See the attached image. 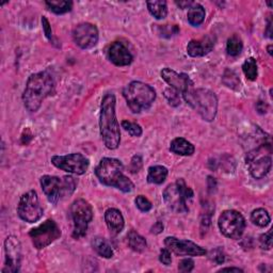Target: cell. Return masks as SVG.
<instances>
[{
    "instance_id": "8",
    "label": "cell",
    "mask_w": 273,
    "mask_h": 273,
    "mask_svg": "<svg viewBox=\"0 0 273 273\" xmlns=\"http://www.w3.org/2000/svg\"><path fill=\"white\" fill-rule=\"evenodd\" d=\"M70 217H72L74 229L73 238L80 239L86 236L88 226L91 221L93 220V208L88 201L84 199H77L70 206Z\"/></svg>"
},
{
    "instance_id": "29",
    "label": "cell",
    "mask_w": 273,
    "mask_h": 273,
    "mask_svg": "<svg viewBox=\"0 0 273 273\" xmlns=\"http://www.w3.org/2000/svg\"><path fill=\"white\" fill-rule=\"evenodd\" d=\"M242 48H244V44H242L241 38L238 35H232L227 40L226 52L229 56H239L242 52Z\"/></svg>"
},
{
    "instance_id": "10",
    "label": "cell",
    "mask_w": 273,
    "mask_h": 273,
    "mask_svg": "<svg viewBox=\"0 0 273 273\" xmlns=\"http://www.w3.org/2000/svg\"><path fill=\"white\" fill-rule=\"evenodd\" d=\"M17 215L28 223H34L44 215V210L40 204L36 191L30 190L21 197L17 205Z\"/></svg>"
},
{
    "instance_id": "35",
    "label": "cell",
    "mask_w": 273,
    "mask_h": 273,
    "mask_svg": "<svg viewBox=\"0 0 273 273\" xmlns=\"http://www.w3.org/2000/svg\"><path fill=\"white\" fill-rule=\"evenodd\" d=\"M259 246L262 250H270L272 247V230H269L259 237Z\"/></svg>"
},
{
    "instance_id": "44",
    "label": "cell",
    "mask_w": 273,
    "mask_h": 273,
    "mask_svg": "<svg viewBox=\"0 0 273 273\" xmlns=\"http://www.w3.org/2000/svg\"><path fill=\"white\" fill-rule=\"evenodd\" d=\"M272 21L271 18L268 19V24H267V29H266V35L269 37V38H272Z\"/></svg>"
},
{
    "instance_id": "28",
    "label": "cell",
    "mask_w": 273,
    "mask_h": 273,
    "mask_svg": "<svg viewBox=\"0 0 273 273\" xmlns=\"http://www.w3.org/2000/svg\"><path fill=\"white\" fill-rule=\"evenodd\" d=\"M251 220L253 223L259 227H266L270 223V215L268 214V211L264 208H257L255 210L252 211L251 214Z\"/></svg>"
},
{
    "instance_id": "23",
    "label": "cell",
    "mask_w": 273,
    "mask_h": 273,
    "mask_svg": "<svg viewBox=\"0 0 273 273\" xmlns=\"http://www.w3.org/2000/svg\"><path fill=\"white\" fill-rule=\"evenodd\" d=\"M205 19V9L200 4H194L189 8L188 22L192 26H200Z\"/></svg>"
},
{
    "instance_id": "21",
    "label": "cell",
    "mask_w": 273,
    "mask_h": 273,
    "mask_svg": "<svg viewBox=\"0 0 273 273\" xmlns=\"http://www.w3.org/2000/svg\"><path fill=\"white\" fill-rule=\"evenodd\" d=\"M170 150L179 156H192L194 154L196 147L184 138H175L170 144Z\"/></svg>"
},
{
    "instance_id": "9",
    "label": "cell",
    "mask_w": 273,
    "mask_h": 273,
    "mask_svg": "<svg viewBox=\"0 0 273 273\" xmlns=\"http://www.w3.org/2000/svg\"><path fill=\"white\" fill-rule=\"evenodd\" d=\"M29 236L31 238L34 248L36 250H42L61 237V229L54 220L48 219L42 224L30 230Z\"/></svg>"
},
{
    "instance_id": "27",
    "label": "cell",
    "mask_w": 273,
    "mask_h": 273,
    "mask_svg": "<svg viewBox=\"0 0 273 273\" xmlns=\"http://www.w3.org/2000/svg\"><path fill=\"white\" fill-rule=\"evenodd\" d=\"M45 5L55 14H65L73 8V3L65 0H53V2H46Z\"/></svg>"
},
{
    "instance_id": "19",
    "label": "cell",
    "mask_w": 273,
    "mask_h": 273,
    "mask_svg": "<svg viewBox=\"0 0 273 273\" xmlns=\"http://www.w3.org/2000/svg\"><path fill=\"white\" fill-rule=\"evenodd\" d=\"M216 37L214 35H206L200 40H191L187 45V53L190 57L198 58L208 55L215 47Z\"/></svg>"
},
{
    "instance_id": "4",
    "label": "cell",
    "mask_w": 273,
    "mask_h": 273,
    "mask_svg": "<svg viewBox=\"0 0 273 273\" xmlns=\"http://www.w3.org/2000/svg\"><path fill=\"white\" fill-rule=\"evenodd\" d=\"M186 102L193 108L204 121L212 122L218 112V98L208 89H190L183 93Z\"/></svg>"
},
{
    "instance_id": "11",
    "label": "cell",
    "mask_w": 273,
    "mask_h": 273,
    "mask_svg": "<svg viewBox=\"0 0 273 273\" xmlns=\"http://www.w3.org/2000/svg\"><path fill=\"white\" fill-rule=\"evenodd\" d=\"M220 231L225 237L230 239H239L246 229V220L239 211L224 210L222 212L219 221Z\"/></svg>"
},
{
    "instance_id": "16",
    "label": "cell",
    "mask_w": 273,
    "mask_h": 273,
    "mask_svg": "<svg viewBox=\"0 0 273 273\" xmlns=\"http://www.w3.org/2000/svg\"><path fill=\"white\" fill-rule=\"evenodd\" d=\"M166 247L179 256H203L207 251L190 240H181L175 237H167L165 239Z\"/></svg>"
},
{
    "instance_id": "24",
    "label": "cell",
    "mask_w": 273,
    "mask_h": 273,
    "mask_svg": "<svg viewBox=\"0 0 273 273\" xmlns=\"http://www.w3.org/2000/svg\"><path fill=\"white\" fill-rule=\"evenodd\" d=\"M168 169L163 166H154L148 169L147 174V181L149 184H156L160 185L167 179L168 176Z\"/></svg>"
},
{
    "instance_id": "2",
    "label": "cell",
    "mask_w": 273,
    "mask_h": 273,
    "mask_svg": "<svg viewBox=\"0 0 273 273\" xmlns=\"http://www.w3.org/2000/svg\"><path fill=\"white\" fill-rule=\"evenodd\" d=\"M99 131L107 148L116 149L119 147L121 142V130L115 114V96L112 93L105 94L102 99Z\"/></svg>"
},
{
    "instance_id": "32",
    "label": "cell",
    "mask_w": 273,
    "mask_h": 273,
    "mask_svg": "<svg viewBox=\"0 0 273 273\" xmlns=\"http://www.w3.org/2000/svg\"><path fill=\"white\" fill-rule=\"evenodd\" d=\"M122 127L128 131V134L131 136V137H141L142 136V128H141V126L137 123H133V122H129V121L125 120V121H122Z\"/></svg>"
},
{
    "instance_id": "36",
    "label": "cell",
    "mask_w": 273,
    "mask_h": 273,
    "mask_svg": "<svg viewBox=\"0 0 273 273\" xmlns=\"http://www.w3.org/2000/svg\"><path fill=\"white\" fill-rule=\"evenodd\" d=\"M142 165H143L142 157H141L140 155H135L133 159H131L130 167H129L131 173H138V172L141 170V168H142Z\"/></svg>"
},
{
    "instance_id": "17",
    "label": "cell",
    "mask_w": 273,
    "mask_h": 273,
    "mask_svg": "<svg viewBox=\"0 0 273 273\" xmlns=\"http://www.w3.org/2000/svg\"><path fill=\"white\" fill-rule=\"evenodd\" d=\"M161 77H163L165 82L170 86V88L181 93L187 92V91L192 89V86H193V82H192L187 74H179L175 72L174 69H171L169 67H166L161 70Z\"/></svg>"
},
{
    "instance_id": "3",
    "label": "cell",
    "mask_w": 273,
    "mask_h": 273,
    "mask_svg": "<svg viewBox=\"0 0 273 273\" xmlns=\"http://www.w3.org/2000/svg\"><path fill=\"white\" fill-rule=\"evenodd\" d=\"M124 166L122 161L115 158L105 157L99 161L95 169V174L102 184L113 187L122 192H131L135 185L124 173Z\"/></svg>"
},
{
    "instance_id": "6",
    "label": "cell",
    "mask_w": 273,
    "mask_h": 273,
    "mask_svg": "<svg viewBox=\"0 0 273 273\" xmlns=\"http://www.w3.org/2000/svg\"><path fill=\"white\" fill-rule=\"evenodd\" d=\"M123 96L129 109L134 113H140L153 105L156 99V91L144 83L131 82L124 88Z\"/></svg>"
},
{
    "instance_id": "22",
    "label": "cell",
    "mask_w": 273,
    "mask_h": 273,
    "mask_svg": "<svg viewBox=\"0 0 273 273\" xmlns=\"http://www.w3.org/2000/svg\"><path fill=\"white\" fill-rule=\"evenodd\" d=\"M127 242H128L129 248L135 252H138V253L144 252L147 248V242H146L145 238L141 236L139 232H137L134 229L128 231Z\"/></svg>"
},
{
    "instance_id": "42",
    "label": "cell",
    "mask_w": 273,
    "mask_h": 273,
    "mask_svg": "<svg viewBox=\"0 0 273 273\" xmlns=\"http://www.w3.org/2000/svg\"><path fill=\"white\" fill-rule=\"evenodd\" d=\"M256 109L260 114H265L268 111V105L265 102H262V100H259L256 104Z\"/></svg>"
},
{
    "instance_id": "40",
    "label": "cell",
    "mask_w": 273,
    "mask_h": 273,
    "mask_svg": "<svg viewBox=\"0 0 273 273\" xmlns=\"http://www.w3.org/2000/svg\"><path fill=\"white\" fill-rule=\"evenodd\" d=\"M211 259L216 261L217 264L221 265L223 264L224 260H225V256H224V253L223 251H222L221 249H216L215 251L211 252Z\"/></svg>"
},
{
    "instance_id": "45",
    "label": "cell",
    "mask_w": 273,
    "mask_h": 273,
    "mask_svg": "<svg viewBox=\"0 0 273 273\" xmlns=\"http://www.w3.org/2000/svg\"><path fill=\"white\" fill-rule=\"evenodd\" d=\"M221 272H225V271H236V272H244V270L240 269V268H235V267H228V268H222L220 270Z\"/></svg>"
},
{
    "instance_id": "13",
    "label": "cell",
    "mask_w": 273,
    "mask_h": 273,
    "mask_svg": "<svg viewBox=\"0 0 273 273\" xmlns=\"http://www.w3.org/2000/svg\"><path fill=\"white\" fill-rule=\"evenodd\" d=\"M270 144V143H268ZM266 143H262L257 148H254L253 150L249 151L247 155V164L249 165L250 173L251 175L256 178L260 179L265 177L271 170L272 167V159L268 155H260L261 150L265 148Z\"/></svg>"
},
{
    "instance_id": "18",
    "label": "cell",
    "mask_w": 273,
    "mask_h": 273,
    "mask_svg": "<svg viewBox=\"0 0 273 273\" xmlns=\"http://www.w3.org/2000/svg\"><path fill=\"white\" fill-rule=\"evenodd\" d=\"M107 56L110 61L116 66H127L134 60L129 49L121 42H113L110 44L107 50Z\"/></svg>"
},
{
    "instance_id": "30",
    "label": "cell",
    "mask_w": 273,
    "mask_h": 273,
    "mask_svg": "<svg viewBox=\"0 0 273 273\" xmlns=\"http://www.w3.org/2000/svg\"><path fill=\"white\" fill-rule=\"evenodd\" d=\"M242 70H244V73L246 75V77L249 80H252V82H254L257 78L258 75V69H257V63L256 60L254 58H248L244 65H242Z\"/></svg>"
},
{
    "instance_id": "25",
    "label": "cell",
    "mask_w": 273,
    "mask_h": 273,
    "mask_svg": "<svg viewBox=\"0 0 273 273\" xmlns=\"http://www.w3.org/2000/svg\"><path fill=\"white\" fill-rule=\"evenodd\" d=\"M92 247L96 251L98 255L104 258H111L113 257V250L111 246L106 241V239L102 237H95L92 240Z\"/></svg>"
},
{
    "instance_id": "12",
    "label": "cell",
    "mask_w": 273,
    "mask_h": 273,
    "mask_svg": "<svg viewBox=\"0 0 273 273\" xmlns=\"http://www.w3.org/2000/svg\"><path fill=\"white\" fill-rule=\"evenodd\" d=\"M52 164L67 173L83 175L89 169L90 161L83 154L73 153L65 156H54L52 157Z\"/></svg>"
},
{
    "instance_id": "7",
    "label": "cell",
    "mask_w": 273,
    "mask_h": 273,
    "mask_svg": "<svg viewBox=\"0 0 273 273\" xmlns=\"http://www.w3.org/2000/svg\"><path fill=\"white\" fill-rule=\"evenodd\" d=\"M193 198V191L187 186L183 178L177 179L175 184L169 185L164 191V201L166 205L177 214L189 211L187 201Z\"/></svg>"
},
{
    "instance_id": "20",
    "label": "cell",
    "mask_w": 273,
    "mask_h": 273,
    "mask_svg": "<svg viewBox=\"0 0 273 273\" xmlns=\"http://www.w3.org/2000/svg\"><path fill=\"white\" fill-rule=\"evenodd\" d=\"M106 224L112 235H119L124 229L125 221L122 212L116 208H109L105 212Z\"/></svg>"
},
{
    "instance_id": "15",
    "label": "cell",
    "mask_w": 273,
    "mask_h": 273,
    "mask_svg": "<svg viewBox=\"0 0 273 273\" xmlns=\"http://www.w3.org/2000/svg\"><path fill=\"white\" fill-rule=\"evenodd\" d=\"M72 35L76 45L83 49L93 48L98 42V29L90 23H82L75 26Z\"/></svg>"
},
{
    "instance_id": "37",
    "label": "cell",
    "mask_w": 273,
    "mask_h": 273,
    "mask_svg": "<svg viewBox=\"0 0 273 273\" xmlns=\"http://www.w3.org/2000/svg\"><path fill=\"white\" fill-rule=\"evenodd\" d=\"M194 268V261L191 258H185L179 261L178 270L180 272H191Z\"/></svg>"
},
{
    "instance_id": "41",
    "label": "cell",
    "mask_w": 273,
    "mask_h": 273,
    "mask_svg": "<svg viewBox=\"0 0 273 273\" xmlns=\"http://www.w3.org/2000/svg\"><path fill=\"white\" fill-rule=\"evenodd\" d=\"M163 230H164V224L161 223V222H159V221L156 222V223L153 226H151V228H150L151 234H155V235L160 234V232L163 231Z\"/></svg>"
},
{
    "instance_id": "43",
    "label": "cell",
    "mask_w": 273,
    "mask_h": 273,
    "mask_svg": "<svg viewBox=\"0 0 273 273\" xmlns=\"http://www.w3.org/2000/svg\"><path fill=\"white\" fill-rule=\"evenodd\" d=\"M176 5L180 8V9H189L193 3L192 2H176Z\"/></svg>"
},
{
    "instance_id": "46",
    "label": "cell",
    "mask_w": 273,
    "mask_h": 273,
    "mask_svg": "<svg viewBox=\"0 0 273 273\" xmlns=\"http://www.w3.org/2000/svg\"><path fill=\"white\" fill-rule=\"evenodd\" d=\"M267 50H268L269 55H270V56H272V45H269V46L267 47Z\"/></svg>"
},
{
    "instance_id": "14",
    "label": "cell",
    "mask_w": 273,
    "mask_h": 273,
    "mask_svg": "<svg viewBox=\"0 0 273 273\" xmlns=\"http://www.w3.org/2000/svg\"><path fill=\"white\" fill-rule=\"evenodd\" d=\"M5 268L4 273H16L21 269L22 247L21 242L15 236H9L5 241Z\"/></svg>"
},
{
    "instance_id": "5",
    "label": "cell",
    "mask_w": 273,
    "mask_h": 273,
    "mask_svg": "<svg viewBox=\"0 0 273 273\" xmlns=\"http://www.w3.org/2000/svg\"><path fill=\"white\" fill-rule=\"evenodd\" d=\"M42 190L52 204H58L60 201L74 193L78 181L73 176H52L44 175L40 179Z\"/></svg>"
},
{
    "instance_id": "1",
    "label": "cell",
    "mask_w": 273,
    "mask_h": 273,
    "mask_svg": "<svg viewBox=\"0 0 273 273\" xmlns=\"http://www.w3.org/2000/svg\"><path fill=\"white\" fill-rule=\"evenodd\" d=\"M56 92V83L48 70L35 73L27 80L23 94V102L30 112H36L43 100Z\"/></svg>"
},
{
    "instance_id": "38",
    "label": "cell",
    "mask_w": 273,
    "mask_h": 273,
    "mask_svg": "<svg viewBox=\"0 0 273 273\" xmlns=\"http://www.w3.org/2000/svg\"><path fill=\"white\" fill-rule=\"evenodd\" d=\"M42 26H43V30L45 32L46 37L49 40L50 42L54 43L55 38H54V34H53V30H52V26H50L48 19L45 16H42ZM55 44V43H54Z\"/></svg>"
},
{
    "instance_id": "26",
    "label": "cell",
    "mask_w": 273,
    "mask_h": 273,
    "mask_svg": "<svg viewBox=\"0 0 273 273\" xmlns=\"http://www.w3.org/2000/svg\"><path fill=\"white\" fill-rule=\"evenodd\" d=\"M147 9L149 13L157 19H164L168 15L167 3L164 0H153V2H147Z\"/></svg>"
},
{
    "instance_id": "33",
    "label": "cell",
    "mask_w": 273,
    "mask_h": 273,
    "mask_svg": "<svg viewBox=\"0 0 273 273\" xmlns=\"http://www.w3.org/2000/svg\"><path fill=\"white\" fill-rule=\"evenodd\" d=\"M179 92L172 88H168L165 90V97L168 100V103L172 107H177L180 105V97H179Z\"/></svg>"
},
{
    "instance_id": "31",
    "label": "cell",
    "mask_w": 273,
    "mask_h": 273,
    "mask_svg": "<svg viewBox=\"0 0 273 273\" xmlns=\"http://www.w3.org/2000/svg\"><path fill=\"white\" fill-rule=\"evenodd\" d=\"M222 83H223L227 88L232 90H238L240 88V79L237 74L229 68L225 69V72L222 77Z\"/></svg>"
},
{
    "instance_id": "34",
    "label": "cell",
    "mask_w": 273,
    "mask_h": 273,
    "mask_svg": "<svg viewBox=\"0 0 273 273\" xmlns=\"http://www.w3.org/2000/svg\"><path fill=\"white\" fill-rule=\"evenodd\" d=\"M135 203L137 205V207L143 212H147L149 211L151 208H153V205H151L150 202L143 196H138L135 200Z\"/></svg>"
},
{
    "instance_id": "39",
    "label": "cell",
    "mask_w": 273,
    "mask_h": 273,
    "mask_svg": "<svg viewBox=\"0 0 273 273\" xmlns=\"http://www.w3.org/2000/svg\"><path fill=\"white\" fill-rule=\"evenodd\" d=\"M159 260L163 262L164 265L166 266H170L171 262H172V255H171V252L168 248L166 249H161L160 251V255H159Z\"/></svg>"
}]
</instances>
